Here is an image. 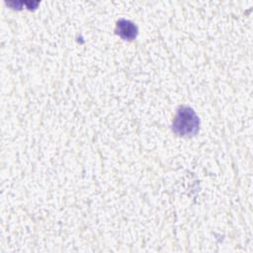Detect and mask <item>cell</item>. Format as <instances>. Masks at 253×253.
Instances as JSON below:
<instances>
[{"label": "cell", "mask_w": 253, "mask_h": 253, "mask_svg": "<svg viewBox=\"0 0 253 253\" xmlns=\"http://www.w3.org/2000/svg\"><path fill=\"white\" fill-rule=\"evenodd\" d=\"M117 31L123 39L132 40L136 36L137 29L131 22L126 20H120L117 25Z\"/></svg>", "instance_id": "2"}, {"label": "cell", "mask_w": 253, "mask_h": 253, "mask_svg": "<svg viewBox=\"0 0 253 253\" xmlns=\"http://www.w3.org/2000/svg\"><path fill=\"white\" fill-rule=\"evenodd\" d=\"M198 117L192 109L182 107L178 110L173 123V128L177 133L181 135L193 134L198 130Z\"/></svg>", "instance_id": "1"}]
</instances>
